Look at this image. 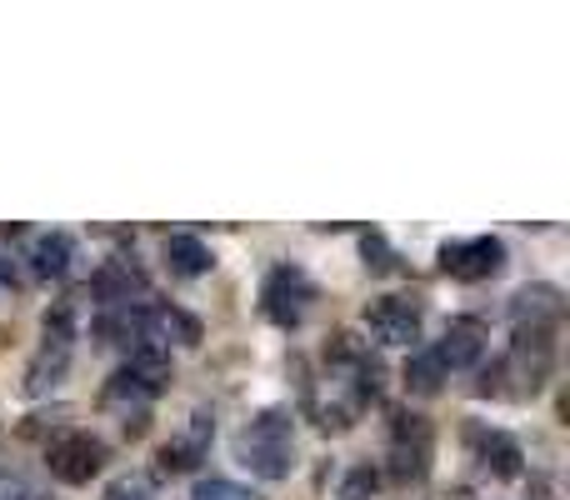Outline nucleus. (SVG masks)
<instances>
[{
    "instance_id": "nucleus-1",
    "label": "nucleus",
    "mask_w": 570,
    "mask_h": 500,
    "mask_svg": "<svg viewBox=\"0 0 570 500\" xmlns=\"http://www.w3.org/2000/svg\"><path fill=\"white\" fill-rule=\"evenodd\" d=\"M236 461L261 481H285L295 471V421L285 411H261L240 425Z\"/></svg>"
},
{
    "instance_id": "nucleus-2",
    "label": "nucleus",
    "mask_w": 570,
    "mask_h": 500,
    "mask_svg": "<svg viewBox=\"0 0 570 500\" xmlns=\"http://www.w3.org/2000/svg\"><path fill=\"white\" fill-rule=\"evenodd\" d=\"M70 345H76V315L70 305H50L46 325H40V351L26 371V391L30 395H46L60 385V375L70 371Z\"/></svg>"
},
{
    "instance_id": "nucleus-3",
    "label": "nucleus",
    "mask_w": 570,
    "mask_h": 500,
    "mask_svg": "<svg viewBox=\"0 0 570 500\" xmlns=\"http://www.w3.org/2000/svg\"><path fill=\"white\" fill-rule=\"evenodd\" d=\"M46 465L60 486H86L106 465V441L90 431H66L46 445Z\"/></svg>"
},
{
    "instance_id": "nucleus-4",
    "label": "nucleus",
    "mask_w": 570,
    "mask_h": 500,
    "mask_svg": "<svg viewBox=\"0 0 570 500\" xmlns=\"http://www.w3.org/2000/svg\"><path fill=\"white\" fill-rule=\"evenodd\" d=\"M421 301L415 295H381V301L365 305V325H371V335L381 345H411L421 341Z\"/></svg>"
},
{
    "instance_id": "nucleus-5",
    "label": "nucleus",
    "mask_w": 570,
    "mask_h": 500,
    "mask_svg": "<svg viewBox=\"0 0 570 500\" xmlns=\"http://www.w3.org/2000/svg\"><path fill=\"white\" fill-rule=\"evenodd\" d=\"M311 281H305V271H295V265H276V271L266 275V285H261V311H266V321L276 325H301L305 305H311Z\"/></svg>"
},
{
    "instance_id": "nucleus-6",
    "label": "nucleus",
    "mask_w": 570,
    "mask_h": 500,
    "mask_svg": "<svg viewBox=\"0 0 570 500\" xmlns=\"http://www.w3.org/2000/svg\"><path fill=\"white\" fill-rule=\"evenodd\" d=\"M505 265V241L501 236H475V241H445L441 246V271L451 281H485Z\"/></svg>"
},
{
    "instance_id": "nucleus-7",
    "label": "nucleus",
    "mask_w": 570,
    "mask_h": 500,
    "mask_svg": "<svg viewBox=\"0 0 570 500\" xmlns=\"http://www.w3.org/2000/svg\"><path fill=\"white\" fill-rule=\"evenodd\" d=\"M431 461V425L421 415H395L391 425V476L395 481H421Z\"/></svg>"
},
{
    "instance_id": "nucleus-8",
    "label": "nucleus",
    "mask_w": 570,
    "mask_h": 500,
    "mask_svg": "<svg viewBox=\"0 0 570 500\" xmlns=\"http://www.w3.org/2000/svg\"><path fill=\"white\" fill-rule=\"evenodd\" d=\"M150 401H156V395H150L130 371H116V375L106 381V391H100V405H106L110 415H120V425H126L130 435L146 431V421H150Z\"/></svg>"
},
{
    "instance_id": "nucleus-9",
    "label": "nucleus",
    "mask_w": 570,
    "mask_h": 500,
    "mask_svg": "<svg viewBox=\"0 0 570 500\" xmlns=\"http://www.w3.org/2000/svg\"><path fill=\"white\" fill-rule=\"evenodd\" d=\"M431 355L445 365V375H451V371H465V365H475V361L485 355V325L475 321V315H461V321L445 325L441 345H435Z\"/></svg>"
},
{
    "instance_id": "nucleus-10",
    "label": "nucleus",
    "mask_w": 570,
    "mask_h": 500,
    "mask_svg": "<svg viewBox=\"0 0 570 500\" xmlns=\"http://www.w3.org/2000/svg\"><path fill=\"white\" fill-rule=\"evenodd\" d=\"M566 315V295L556 285H525L511 305L515 331H556Z\"/></svg>"
},
{
    "instance_id": "nucleus-11",
    "label": "nucleus",
    "mask_w": 570,
    "mask_h": 500,
    "mask_svg": "<svg viewBox=\"0 0 570 500\" xmlns=\"http://www.w3.org/2000/svg\"><path fill=\"white\" fill-rule=\"evenodd\" d=\"M210 435H216V421L206 411L190 415V425L176 435V441L160 445V471H196L210 451Z\"/></svg>"
},
{
    "instance_id": "nucleus-12",
    "label": "nucleus",
    "mask_w": 570,
    "mask_h": 500,
    "mask_svg": "<svg viewBox=\"0 0 570 500\" xmlns=\"http://www.w3.org/2000/svg\"><path fill=\"white\" fill-rule=\"evenodd\" d=\"M465 445H471L475 461H481L491 476H501V481L521 476V445H515L505 431H491V425H471V431H465Z\"/></svg>"
},
{
    "instance_id": "nucleus-13",
    "label": "nucleus",
    "mask_w": 570,
    "mask_h": 500,
    "mask_svg": "<svg viewBox=\"0 0 570 500\" xmlns=\"http://www.w3.org/2000/svg\"><path fill=\"white\" fill-rule=\"evenodd\" d=\"M146 271H140L136 261H126V255H116V261H106L96 271V281H90V291L100 295L106 305H120V311H130V301L136 295H146Z\"/></svg>"
},
{
    "instance_id": "nucleus-14",
    "label": "nucleus",
    "mask_w": 570,
    "mask_h": 500,
    "mask_svg": "<svg viewBox=\"0 0 570 500\" xmlns=\"http://www.w3.org/2000/svg\"><path fill=\"white\" fill-rule=\"evenodd\" d=\"M140 331H146L150 345L160 341H180V345H200V321L176 305H156V311H140Z\"/></svg>"
},
{
    "instance_id": "nucleus-15",
    "label": "nucleus",
    "mask_w": 570,
    "mask_h": 500,
    "mask_svg": "<svg viewBox=\"0 0 570 500\" xmlns=\"http://www.w3.org/2000/svg\"><path fill=\"white\" fill-rule=\"evenodd\" d=\"M166 265H170V275H180V281H196V275H206L210 265H216V255H210L206 241H196V236H166Z\"/></svg>"
},
{
    "instance_id": "nucleus-16",
    "label": "nucleus",
    "mask_w": 570,
    "mask_h": 500,
    "mask_svg": "<svg viewBox=\"0 0 570 500\" xmlns=\"http://www.w3.org/2000/svg\"><path fill=\"white\" fill-rule=\"evenodd\" d=\"M30 265H36V275H66L70 265V236L66 231H50V236H40L36 246H30Z\"/></svg>"
},
{
    "instance_id": "nucleus-17",
    "label": "nucleus",
    "mask_w": 570,
    "mask_h": 500,
    "mask_svg": "<svg viewBox=\"0 0 570 500\" xmlns=\"http://www.w3.org/2000/svg\"><path fill=\"white\" fill-rule=\"evenodd\" d=\"M441 381H445V365L435 361L431 351H421L411 365H405V385H411L415 395H435L441 391Z\"/></svg>"
},
{
    "instance_id": "nucleus-18",
    "label": "nucleus",
    "mask_w": 570,
    "mask_h": 500,
    "mask_svg": "<svg viewBox=\"0 0 570 500\" xmlns=\"http://www.w3.org/2000/svg\"><path fill=\"white\" fill-rule=\"evenodd\" d=\"M100 500H156V486H150L146 476H116Z\"/></svg>"
},
{
    "instance_id": "nucleus-19",
    "label": "nucleus",
    "mask_w": 570,
    "mask_h": 500,
    "mask_svg": "<svg viewBox=\"0 0 570 500\" xmlns=\"http://www.w3.org/2000/svg\"><path fill=\"white\" fill-rule=\"evenodd\" d=\"M361 255H365V271H391V265H395V255H391V246H385L381 231H365V236H361Z\"/></svg>"
},
{
    "instance_id": "nucleus-20",
    "label": "nucleus",
    "mask_w": 570,
    "mask_h": 500,
    "mask_svg": "<svg viewBox=\"0 0 570 500\" xmlns=\"http://www.w3.org/2000/svg\"><path fill=\"white\" fill-rule=\"evenodd\" d=\"M190 500H256V496L236 481H200L196 491H190Z\"/></svg>"
},
{
    "instance_id": "nucleus-21",
    "label": "nucleus",
    "mask_w": 570,
    "mask_h": 500,
    "mask_svg": "<svg viewBox=\"0 0 570 500\" xmlns=\"http://www.w3.org/2000/svg\"><path fill=\"white\" fill-rule=\"evenodd\" d=\"M375 491V476L371 471H355L351 476V481H345V491H341V500H365V496H371Z\"/></svg>"
}]
</instances>
